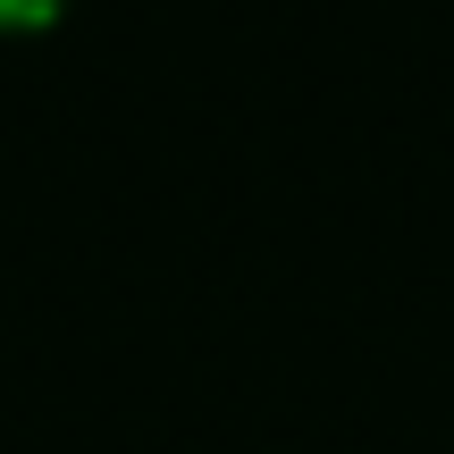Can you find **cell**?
Returning a JSON list of instances; mask_svg holds the SVG:
<instances>
[{
    "mask_svg": "<svg viewBox=\"0 0 454 454\" xmlns=\"http://www.w3.org/2000/svg\"><path fill=\"white\" fill-rule=\"evenodd\" d=\"M67 0H0V26H51Z\"/></svg>",
    "mask_w": 454,
    "mask_h": 454,
    "instance_id": "obj_1",
    "label": "cell"
}]
</instances>
